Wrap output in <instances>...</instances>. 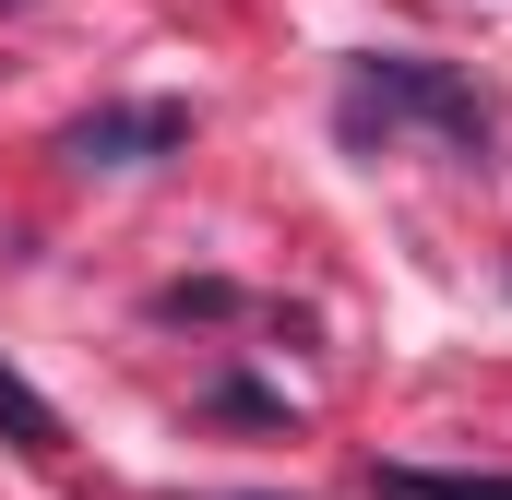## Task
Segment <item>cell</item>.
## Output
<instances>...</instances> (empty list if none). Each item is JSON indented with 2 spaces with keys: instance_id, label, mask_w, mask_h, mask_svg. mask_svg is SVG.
Segmentation results:
<instances>
[{
  "instance_id": "obj_5",
  "label": "cell",
  "mask_w": 512,
  "mask_h": 500,
  "mask_svg": "<svg viewBox=\"0 0 512 500\" xmlns=\"http://www.w3.org/2000/svg\"><path fill=\"white\" fill-rule=\"evenodd\" d=\"M239 286H167V322H227Z\"/></svg>"
},
{
  "instance_id": "obj_3",
  "label": "cell",
  "mask_w": 512,
  "mask_h": 500,
  "mask_svg": "<svg viewBox=\"0 0 512 500\" xmlns=\"http://www.w3.org/2000/svg\"><path fill=\"white\" fill-rule=\"evenodd\" d=\"M0 441H12V453H60V441H72V429H60V405L12 370V358H0Z\"/></svg>"
},
{
  "instance_id": "obj_1",
  "label": "cell",
  "mask_w": 512,
  "mask_h": 500,
  "mask_svg": "<svg viewBox=\"0 0 512 500\" xmlns=\"http://www.w3.org/2000/svg\"><path fill=\"white\" fill-rule=\"evenodd\" d=\"M346 143H393V131H441V143H489V96L441 60H346V96H334Z\"/></svg>"
},
{
  "instance_id": "obj_4",
  "label": "cell",
  "mask_w": 512,
  "mask_h": 500,
  "mask_svg": "<svg viewBox=\"0 0 512 500\" xmlns=\"http://www.w3.org/2000/svg\"><path fill=\"white\" fill-rule=\"evenodd\" d=\"M382 500H512V477H441V465H382Z\"/></svg>"
},
{
  "instance_id": "obj_2",
  "label": "cell",
  "mask_w": 512,
  "mask_h": 500,
  "mask_svg": "<svg viewBox=\"0 0 512 500\" xmlns=\"http://www.w3.org/2000/svg\"><path fill=\"white\" fill-rule=\"evenodd\" d=\"M179 143H191V108H179V96L84 108V120L60 131V155H72V167H155V155H179Z\"/></svg>"
},
{
  "instance_id": "obj_6",
  "label": "cell",
  "mask_w": 512,
  "mask_h": 500,
  "mask_svg": "<svg viewBox=\"0 0 512 500\" xmlns=\"http://www.w3.org/2000/svg\"><path fill=\"white\" fill-rule=\"evenodd\" d=\"M0 12H24V0H0Z\"/></svg>"
}]
</instances>
